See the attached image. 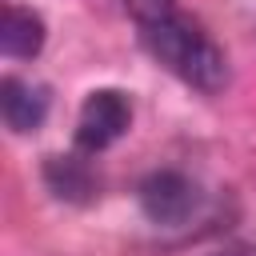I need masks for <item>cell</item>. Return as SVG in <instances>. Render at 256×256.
<instances>
[{"instance_id":"1","label":"cell","mask_w":256,"mask_h":256,"mask_svg":"<svg viewBox=\"0 0 256 256\" xmlns=\"http://www.w3.org/2000/svg\"><path fill=\"white\" fill-rule=\"evenodd\" d=\"M140 44H144V52L156 64H164L188 88H196L204 96L224 92V84H228V56H224V48L192 16H184L180 8L172 16L140 24Z\"/></svg>"},{"instance_id":"2","label":"cell","mask_w":256,"mask_h":256,"mask_svg":"<svg viewBox=\"0 0 256 256\" xmlns=\"http://www.w3.org/2000/svg\"><path fill=\"white\" fill-rule=\"evenodd\" d=\"M136 196H140L144 216H148L152 224H160V228H180V224H188V220L200 212V204H204L200 184H196L188 172H180V168H156V172H148V176L140 180Z\"/></svg>"},{"instance_id":"3","label":"cell","mask_w":256,"mask_h":256,"mask_svg":"<svg viewBox=\"0 0 256 256\" xmlns=\"http://www.w3.org/2000/svg\"><path fill=\"white\" fill-rule=\"evenodd\" d=\"M132 124V100L120 88H96L84 96L80 116H76V148L96 156L112 148Z\"/></svg>"},{"instance_id":"4","label":"cell","mask_w":256,"mask_h":256,"mask_svg":"<svg viewBox=\"0 0 256 256\" xmlns=\"http://www.w3.org/2000/svg\"><path fill=\"white\" fill-rule=\"evenodd\" d=\"M48 104H52V96L44 84H36L28 76H4L0 80V116L12 132H20V136L36 132L48 116Z\"/></svg>"},{"instance_id":"5","label":"cell","mask_w":256,"mask_h":256,"mask_svg":"<svg viewBox=\"0 0 256 256\" xmlns=\"http://www.w3.org/2000/svg\"><path fill=\"white\" fill-rule=\"evenodd\" d=\"M48 32H44V20L40 12L24 8V4H4L0 8V52L12 56V60H32L40 56Z\"/></svg>"},{"instance_id":"6","label":"cell","mask_w":256,"mask_h":256,"mask_svg":"<svg viewBox=\"0 0 256 256\" xmlns=\"http://www.w3.org/2000/svg\"><path fill=\"white\" fill-rule=\"evenodd\" d=\"M44 184L56 200H68V204H92L100 192L92 164L80 156H48L44 160Z\"/></svg>"},{"instance_id":"7","label":"cell","mask_w":256,"mask_h":256,"mask_svg":"<svg viewBox=\"0 0 256 256\" xmlns=\"http://www.w3.org/2000/svg\"><path fill=\"white\" fill-rule=\"evenodd\" d=\"M124 8L132 12L136 24H152L160 16H172L176 12V0H124Z\"/></svg>"},{"instance_id":"8","label":"cell","mask_w":256,"mask_h":256,"mask_svg":"<svg viewBox=\"0 0 256 256\" xmlns=\"http://www.w3.org/2000/svg\"><path fill=\"white\" fill-rule=\"evenodd\" d=\"M212 256H256V244H252V240H236V244H224V248H216Z\"/></svg>"}]
</instances>
